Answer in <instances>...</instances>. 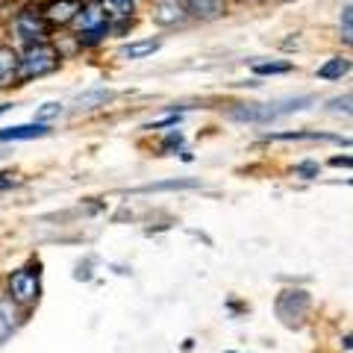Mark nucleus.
I'll return each instance as SVG.
<instances>
[{
	"label": "nucleus",
	"instance_id": "1",
	"mask_svg": "<svg viewBox=\"0 0 353 353\" xmlns=\"http://www.w3.org/2000/svg\"><path fill=\"white\" fill-rule=\"evenodd\" d=\"M41 262L30 259L27 265H18L3 277V294L12 301L21 312L30 315L41 301Z\"/></svg>",
	"mask_w": 353,
	"mask_h": 353
},
{
	"label": "nucleus",
	"instance_id": "2",
	"mask_svg": "<svg viewBox=\"0 0 353 353\" xmlns=\"http://www.w3.org/2000/svg\"><path fill=\"white\" fill-rule=\"evenodd\" d=\"M318 101L315 94H301V97H285V101H277V103H239L230 109V121H239V124H271L277 118H285L292 112H303Z\"/></svg>",
	"mask_w": 353,
	"mask_h": 353
},
{
	"label": "nucleus",
	"instance_id": "3",
	"mask_svg": "<svg viewBox=\"0 0 353 353\" xmlns=\"http://www.w3.org/2000/svg\"><path fill=\"white\" fill-rule=\"evenodd\" d=\"M59 65H62V57L57 53V48H53L50 41L21 48L18 50V68H15V85H27L32 80L57 74Z\"/></svg>",
	"mask_w": 353,
	"mask_h": 353
},
{
	"label": "nucleus",
	"instance_id": "4",
	"mask_svg": "<svg viewBox=\"0 0 353 353\" xmlns=\"http://www.w3.org/2000/svg\"><path fill=\"white\" fill-rule=\"evenodd\" d=\"M9 36H12L18 48H30V44L50 41V27H48V21L41 18L39 6H24L9 21Z\"/></svg>",
	"mask_w": 353,
	"mask_h": 353
},
{
	"label": "nucleus",
	"instance_id": "5",
	"mask_svg": "<svg viewBox=\"0 0 353 353\" xmlns=\"http://www.w3.org/2000/svg\"><path fill=\"white\" fill-rule=\"evenodd\" d=\"M274 312H277L283 327L301 330L306 324L309 312H312V294L306 289H283L274 297Z\"/></svg>",
	"mask_w": 353,
	"mask_h": 353
},
{
	"label": "nucleus",
	"instance_id": "6",
	"mask_svg": "<svg viewBox=\"0 0 353 353\" xmlns=\"http://www.w3.org/2000/svg\"><path fill=\"white\" fill-rule=\"evenodd\" d=\"M80 9H83V0H48L44 6H39V12L48 21L50 30H65L71 27V21L77 18Z\"/></svg>",
	"mask_w": 353,
	"mask_h": 353
},
{
	"label": "nucleus",
	"instance_id": "7",
	"mask_svg": "<svg viewBox=\"0 0 353 353\" xmlns=\"http://www.w3.org/2000/svg\"><path fill=\"white\" fill-rule=\"evenodd\" d=\"M109 12L103 9V3L101 0H83V9L77 12V18L71 21V36H83V32H92V30H97V27H103V24H109Z\"/></svg>",
	"mask_w": 353,
	"mask_h": 353
},
{
	"label": "nucleus",
	"instance_id": "8",
	"mask_svg": "<svg viewBox=\"0 0 353 353\" xmlns=\"http://www.w3.org/2000/svg\"><path fill=\"white\" fill-rule=\"evenodd\" d=\"M185 18L194 24H212L227 15V0H180Z\"/></svg>",
	"mask_w": 353,
	"mask_h": 353
},
{
	"label": "nucleus",
	"instance_id": "9",
	"mask_svg": "<svg viewBox=\"0 0 353 353\" xmlns=\"http://www.w3.org/2000/svg\"><path fill=\"white\" fill-rule=\"evenodd\" d=\"M262 141H333V145L350 148V139L336 136V132H318V130H283V132H265Z\"/></svg>",
	"mask_w": 353,
	"mask_h": 353
},
{
	"label": "nucleus",
	"instance_id": "10",
	"mask_svg": "<svg viewBox=\"0 0 353 353\" xmlns=\"http://www.w3.org/2000/svg\"><path fill=\"white\" fill-rule=\"evenodd\" d=\"M150 18H153V24L165 27V30L189 24V18H185V9H183L180 0H157V3H153Z\"/></svg>",
	"mask_w": 353,
	"mask_h": 353
},
{
	"label": "nucleus",
	"instance_id": "11",
	"mask_svg": "<svg viewBox=\"0 0 353 353\" xmlns=\"http://www.w3.org/2000/svg\"><path fill=\"white\" fill-rule=\"evenodd\" d=\"M24 321H27V315L9 301V297L3 294V289H0V345L12 339Z\"/></svg>",
	"mask_w": 353,
	"mask_h": 353
},
{
	"label": "nucleus",
	"instance_id": "12",
	"mask_svg": "<svg viewBox=\"0 0 353 353\" xmlns=\"http://www.w3.org/2000/svg\"><path fill=\"white\" fill-rule=\"evenodd\" d=\"M112 97H115V92H112L109 85H94V88H88V92H83V94H77V97H74L71 112H74V115L94 112V109L106 106L109 101H112Z\"/></svg>",
	"mask_w": 353,
	"mask_h": 353
},
{
	"label": "nucleus",
	"instance_id": "13",
	"mask_svg": "<svg viewBox=\"0 0 353 353\" xmlns=\"http://www.w3.org/2000/svg\"><path fill=\"white\" fill-rule=\"evenodd\" d=\"M50 124H39V121H30V124H15V127H6L0 130V145L6 141H32V139H44L50 136Z\"/></svg>",
	"mask_w": 353,
	"mask_h": 353
},
{
	"label": "nucleus",
	"instance_id": "14",
	"mask_svg": "<svg viewBox=\"0 0 353 353\" xmlns=\"http://www.w3.org/2000/svg\"><path fill=\"white\" fill-rule=\"evenodd\" d=\"M15 68H18V48L0 41V92L15 85Z\"/></svg>",
	"mask_w": 353,
	"mask_h": 353
},
{
	"label": "nucleus",
	"instance_id": "15",
	"mask_svg": "<svg viewBox=\"0 0 353 353\" xmlns=\"http://www.w3.org/2000/svg\"><path fill=\"white\" fill-rule=\"evenodd\" d=\"M162 48V39H136V41H127L124 48L118 50V57L121 59H130V62H136V59H148L153 57Z\"/></svg>",
	"mask_w": 353,
	"mask_h": 353
},
{
	"label": "nucleus",
	"instance_id": "16",
	"mask_svg": "<svg viewBox=\"0 0 353 353\" xmlns=\"http://www.w3.org/2000/svg\"><path fill=\"white\" fill-rule=\"evenodd\" d=\"M350 74V57H333V59H327L324 65H318V71L315 77L318 80H324V83H336L341 80V77H347Z\"/></svg>",
	"mask_w": 353,
	"mask_h": 353
},
{
	"label": "nucleus",
	"instance_id": "17",
	"mask_svg": "<svg viewBox=\"0 0 353 353\" xmlns=\"http://www.w3.org/2000/svg\"><path fill=\"white\" fill-rule=\"evenodd\" d=\"M250 71H253V77H283V74L294 71V62L292 59H265V62H253Z\"/></svg>",
	"mask_w": 353,
	"mask_h": 353
},
{
	"label": "nucleus",
	"instance_id": "18",
	"mask_svg": "<svg viewBox=\"0 0 353 353\" xmlns=\"http://www.w3.org/2000/svg\"><path fill=\"white\" fill-rule=\"evenodd\" d=\"M103 9L109 12V18H136L139 6L145 0H101Z\"/></svg>",
	"mask_w": 353,
	"mask_h": 353
},
{
	"label": "nucleus",
	"instance_id": "19",
	"mask_svg": "<svg viewBox=\"0 0 353 353\" xmlns=\"http://www.w3.org/2000/svg\"><path fill=\"white\" fill-rule=\"evenodd\" d=\"M59 115H65V103L62 101H48V103H41L36 112H32V121H39V124H50V121H57Z\"/></svg>",
	"mask_w": 353,
	"mask_h": 353
},
{
	"label": "nucleus",
	"instance_id": "20",
	"mask_svg": "<svg viewBox=\"0 0 353 353\" xmlns=\"http://www.w3.org/2000/svg\"><path fill=\"white\" fill-rule=\"evenodd\" d=\"M197 180H165V183H150L141 185L139 192H171V189H194Z\"/></svg>",
	"mask_w": 353,
	"mask_h": 353
},
{
	"label": "nucleus",
	"instance_id": "21",
	"mask_svg": "<svg viewBox=\"0 0 353 353\" xmlns=\"http://www.w3.org/2000/svg\"><path fill=\"white\" fill-rule=\"evenodd\" d=\"M183 148H185V136L180 130H168V132H165V139H162V145H159L162 153H176Z\"/></svg>",
	"mask_w": 353,
	"mask_h": 353
},
{
	"label": "nucleus",
	"instance_id": "22",
	"mask_svg": "<svg viewBox=\"0 0 353 353\" xmlns=\"http://www.w3.org/2000/svg\"><path fill=\"white\" fill-rule=\"evenodd\" d=\"M339 30H341V41L350 44V41H353V9H350V3H345V9H341V15H339Z\"/></svg>",
	"mask_w": 353,
	"mask_h": 353
},
{
	"label": "nucleus",
	"instance_id": "23",
	"mask_svg": "<svg viewBox=\"0 0 353 353\" xmlns=\"http://www.w3.org/2000/svg\"><path fill=\"white\" fill-rule=\"evenodd\" d=\"M318 174H321V162L315 159H303L294 165V176H301V180H315Z\"/></svg>",
	"mask_w": 353,
	"mask_h": 353
},
{
	"label": "nucleus",
	"instance_id": "24",
	"mask_svg": "<svg viewBox=\"0 0 353 353\" xmlns=\"http://www.w3.org/2000/svg\"><path fill=\"white\" fill-rule=\"evenodd\" d=\"M183 121V115L180 112H174V115H165L162 121H153V124H148L145 130H168V127H176Z\"/></svg>",
	"mask_w": 353,
	"mask_h": 353
},
{
	"label": "nucleus",
	"instance_id": "25",
	"mask_svg": "<svg viewBox=\"0 0 353 353\" xmlns=\"http://www.w3.org/2000/svg\"><path fill=\"white\" fill-rule=\"evenodd\" d=\"M327 109H330V112H345V115H350V92L341 94V97H333Z\"/></svg>",
	"mask_w": 353,
	"mask_h": 353
},
{
	"label": "nucleus",
	"instance_id": "26",
	"mask_svg": "<svg viewBox=\"0 0 353 353\" xmlns=\"http://www.w3.org/2000/svg\"><path fill=\"white\" fill-rule=\"evenodd\" d=\"M18 185V176L12 171H0V192H9Z\"/></svg>",
	"mask_w": 353,
	"mask_h": 353
},
{
	"label": "nucleus",
	"instance_id": "27",
	"mask_svg": "<svg viewBox=\"0 0 353 353\" xmlns=\"http://www.w3.org/2000/svg\"><path fill=\"white\" fill-rule=\"evenodd\" d=\"M330 165H333V168H350V157H333Z\"/></svg>",
	"mask_w": 353,
	"mask_h": 353
},
{
	"label": "nucleus",
	"instance_id": "28",
	"mask_svg": "<svg viewBox=\"0 0 353 353\" xmlns=\"http://www.w3.org/2000/svg\"><path fill=\"white\" fill-rule=\"evenodd\" d=\"M9 109H12V103H9V101H3V103H0V115H6Z\"/></svg>",
	"mask_w": 353,
	"mask_h": 353
},
{
	"label": "nucleus",
	"instance_id": "29",
	"mask_svg": "<svg viewBox=\"0 0 353 353\" xmlns=\"http://www.w3.org/2000/svg\"><path fill=\"white\" fill-rule=\"evenodd\" d=\"M241 3H256V0H241ZM277 3H285V0H277Z\"/></svg>",
	"mask_w": 353,
	"mask_h": 353
},
{
	"label": "nucleus",
	"instance_id": "30",
	"mask_svg": "<svg viewBox=\"0 0 353 353\" xmlns=\"http://www.w3.org/2000/svg\"><path fill=\"white\" fill-rule=\"evenodd\" d=\"M227 353H239V350H227Z\"/></svg>",
	"mask_w": 353,
	"mask_h": 353
}]
</instances>
